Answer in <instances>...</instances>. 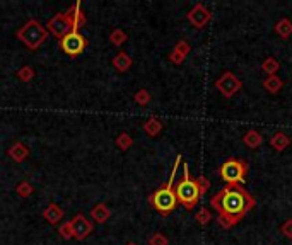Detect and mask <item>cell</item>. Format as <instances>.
<instances>
[{"mask_svg":"<svg viewBox=\"0 0 292 245\" xmlns=\"http://www.w3.org/2000/svg\"><path fill=\"white\" fill-rule=\"evenodd\" d=\"M248 168L250 167H248L246 160L229 159L222 163L219 174H221V179L227 184V186H241L246 179Z\"/></svg>","mask_w":292,"mask_h":245,"instance_id":"cell-4","label":"cell"},{"mask_svg":"<svg viewBox=\"0 0 292 245\" xmlns=\"http://www.w3.org/2000/svg\"><path fill=\"white\" fill-rule=\"evenodd\" d=\"M210 204L219 213V223L224 228H231L253 210L255 198L243 186H226L215 196H212Z\"/></svg>","mask_w":292,"mask_h":245,"instance_id":"cell-1","label":"cell"},{"mask_svg":"<svg viewBox=\"0 0 292 245\" xmlns=\"http://www.w3.org/2000/svg\"><path fill=\"white\" fill-rule=\"evenodd\" d=\"M275 33L281 36L282 39H289L292 34V22L289 19H281V21L275 24Z\"/></svg>","mask_w":292,"mask_h":245,"instance_id":"cell-14","label":"cell"},{"mask_svg":"<svg viewBox=\"0 0 292 245\" xmlns=\"http://www.w3.org/2000/svg\"><path fill=\"white\" fill-rule=\"evenodd\" d=\"M144 130H146V133L147 135H150V136H155L159 133V131L162 130V123L159 121V119H155V118H152L149 119L146 124H144Z\"/></svg>","mask_w":292,"mask_h":245,"instance_id":"cell-16","label":"cell"},{"mask_svg":"<svg viewBox=\"0 0 292 245\" xmlns=\"http://www.w3.org/2000/svg\"><path fill=\"white\" fill-rule=\"evenodd\" d=\"M72 26H74V9L69 10L67 14L55 15V17L50 19V22H48V27H50L51 33L62 39L72 31Z\"/></svg>","mask_w":292,"mask_h":245,"instance_id":"cell-7","label":"cell"},{"mask_svg":"<svg viewBox=\"0 0 292 245\" xmlns=\"http://www.w3.org/2000/svg\"><path fill=\"white\" fill-rule=\"evenodd\" d=\"M181 162H183L181 155H178L174 160L173 170H171V175H169V179H167L166 186L159 187V189L150 196L152 206H154L159 213H162V215H169V213L174 211L176 206H178V198H176V189H174V179H176L178 167Z\"/></svg>","mask_w":292,"mask_h":245,"instance_id":"cell-2","label":"cell"},{"mask_svg":"<svg viewBox=\"0 0 292 245\" xmlns=\"http://www.w3.org/2000/svg\"><path fill=\"white\" fill-rule=\"evenodd\" d=\"M243 83L233 72H224V74L215 80V89H217L226 99H231L233 95L241 90Z\"/></svg>","mask_w":292,"mask_h":245,"instance_id":"cell-6","label":"cell"},{"mask_svg":"<svg viewBox=\"0 0 292 245\" xmlns=\"http://www.w3.org/2000/svg\"><path fill=\"white\" fill-rule=\"evenodd\" d=\"M132 145V140H130V136L129 135H120V138H118V147L120 148H123V150H127Z\"/></svg>","mask_w":292,"mask_h":245,"instance_id":"cell-27","label":"cell"},{"mask_svg":"<svg viewBox=\"0 0 292 245\" xmlns=\"http://www.w3.org/2000/svg\"><path fill=\"white\" fill-rule=\"evenodd\" d=\"M93 218L96 220L98 223H103L106 222L108 218H110V211H108V208L105 204H98V206L93 210Z\"/></svg>","mask_w":292,"mask_h":245,"instance_id":"cell-18","label":"cell"},{"mask_svg":"<svg viewBox=\"0 0 292 245\" xmlns=\"http://www.w3.org/2000/svg\"><path fill=\"white\" fill-rule=\"evenodd\" d=\"M19 38L22 39V43L26 46L36 50V48L46 39V31H45V27H41L36 21H29L21 31H19Z\"/></svg>","mask_w":292,"mask_h":245,"instance_id":"cell-5","label":"cell"},{"mask_svg":"<svg viewBox=\"0 0 292 245\" xmlns=\"http://www.w3.org/2000/svg\"><path fill=\"white\" fill-rule=\"evenodd\" d=\"M282 87H284V80L281 77H277V75H270V77H265V80H263V89L272 95L279 94L282 90Z\"/></svg>","mask_w":292,"mask_h":245,"instance_id":"cell-11","label":"cell"},{"mask_svg":"<svg viewBox=\"0 0 292 245\" xmlns=\"http://www.w3.org/2000/svg\"><path fill=\"white\" fill-rule=\"evenodd\" d=\"M10 155L14 157L15 160H22L24 157L27 155V150H26V148H24V147L21 145V143H17V145H15V147H14V148H12V150H10Z\"/></svg>","mask_w":292,"mask_h":245,"instance_id":"cell-21","label":"cell"},{"mask_svg":"<svg viewBox=\"0 0 292 245\" xmlns=\"http://www.w3.org/2000/svg\"><path fill=\"white\" fill-rule=\"evenodd\" d=\"M212 19V12L207 9L203 3H197L190 12H188V21L191 22V26H195L197 29H203Z\"/></svg>","mask_w":292,"mask_h":245,"instance_id":"cell-9","label":"cell"},{"mask_svg":"<svg viewBox=\"0 0 292 245\" xmlns=\"http://www.w3.org/2000/svg\"><path fill=\"white\" fill-rule=\"evenodd\" d=\"M70 228H72V235L77 237V239H84L91 232V223L82 215H77L70 222Z\"/></svg>","mask_w":292,"mask_h":245,"instance_id":"cell-10","label":"cell"},{"mask_svg":"<svg viewBox=\"0 0 292 245\" xmlns=\"http://www.w3.org/2000/svg\"><path fill=\"white\" fill-rule=\"evenodd\" d=\"M243 143H245L248 148H258L263 143V136L257 130H248L245 136H243Z\"/></svg>","mask_w":292,"mask_h":245,"instance_id":"cell-13","label":"cell"},{"mask_svg":"<svg viewBox=\"0 0 292 245\" xmlns=\"http://www.w3.org/2000/svg\"><path fill=\"white\" fill-rule=\"evenodd\" d=\"M289 145H291V136H287L286 133H282V131H277V133L270 138V147L274 148L275 152H284Z\"/></svg>","mask_w":292,"mask_h":245,"instance_id":"cell-12","label":"cell"},{"mask_svg":"<svg viewBox=\"0 0 292 245\" xmlns=\"http://www.w3.org/2000/svg\"><path fill=\"white\" fill-rule=\"evenodd\" d=\"M185 58H186V56L179 55L178 51H174V50H173V53L169 55V60H171L173 63H183V62H185Z\"/></svg>","mask_w":292,"mask_h":245,"instance_id":"cell-29","label":"cell"},{"mask_svg":"<svg viewBox=\"0 0 292 245\" xmlns=\"http://www.w3.org/2000/svg\"><path fill=\"white\" fill-rule=\"evenodd\" d=\"M149 245H167V237L164 234H154L149 239Z\"/></svg>","mask_w":292,"mask_h":245,"instance_id":"cell-22","label":"cell"},{"mask_svg":"<svg viewBox=\"0 0 292 245\" xmlns=\"http://www.w3.org/2000/svg\"><path fill=\"white\" fill-rule=\"evenodd\" d=\"M60 234H62V237H65V239H69V237H72V228H70V223L62 225V228H60Z\"/></svg>","mask_w":292,"mask_h":245,"instance_id":"cell-30","label":"cell"},{"mask_svg":"<svg viewBox=\"0 0 292 245\" xmlns=\"http://www.w3.org/2000/svg\"><path fill=\"white\" fill-rule=\"evenodd\" d=\"M281 232L284 237H287V239H292V218L286 220L282 225H281Z\"/></svg>","mask_w":292,"mask_h":245,"instance_id":"cell-24","label":"cell"},{"mask_svg":"<svg viewBox=\"0 0 292 245\" xmlns=\"http://www.w3.org/2000/svg\"><path fill=\"white\" fill-rule=\"evenodd\" d=\"M21 77H22L24 80H29L31 77H33V72H31L29 68L26 67V68H24V70L21 72Z\"/></svg>","mask_w":292,"mask_h":245,"instance_id":"cell-31","label":"cell"},{"mask_svg":"<svg viewBox=\"0 0 292 245\" xmlns=\"http://www.w3.org/2000/svg\"><path fill=\"white\" fill-rule=\"evenodd\" d=\"M129 245H135V244H129Z\"/></svg>","mask_w":292,"mask_h":245,"instance_id":"cell-33","label":"cell"},{"mask_svg":"<svg viewBox=\"0 0 292 245\" xmlns=\"http://www.w3.org/2000/svg\"><path fill=\"white\" fill-rule=\"evenodd\" d=\"M197 180V184H198V191H200V194H207V191L210 189V182L207 180L205 177H198V179H195Z\"/></svg>","mask_w":292,"mask_h":245,"instance_id":"cell-25","label":"cell"},{"mask_svg":"<svg viewBox=\"0 0 292 245\" xmlns=\"http://www.w3.org/2000/svg\"><path fill=\"white\" fill-rule=\"evenodd\" d=\"M113 63H115V67H117L120 72H125V70H129V68H130L132 60L129 58V55L118 53V55H117V58L113 60Z\"/></svg>","mask_w":292,"mask_h":245,"instance_id":"cell-17","label":"cell"},{"mask_svg":"<svg viewBox=\"0 0 292 245\" xmlns=\"http://www.w3.org/2000/svg\"><path fill=\"white\" fill-rule=\"evenodd\" d=\"M84 46H86V39H84L77 31H70V33L62 39V50L70 56H77L79 53H82Z\"/></svg>","mask_w":292,"mask_h":245,"instance_id":"cell-8","label":"cell"},{"mask_svg":"<svg viewBox=\"0 0 292 245\" xmlns=\"http://www.w3.org/2000/svg\"><path fill=\"white\" fill-rule=\"evenodd\" d=\"M19 192H21L22 196L29 194V192H31V186H26V184H22V186L19 187Z\"/></svg>","mask_w":292,"mask_h":245,"instance_id":"cell-32","label":"cell"},{"mask_svg":"<svg viewBox=\"0 0 292 245\" xmlns=\"http://www.w3.org/2000/svg\"><path fill=\"white\" fill-rule=\"evenodd\" d=\"M176 198H178V203L183 204L186 210H193L198 204V201L202 199V194L198 191V184L190 175V167H188L186 162L183 163V179L176 186Z\"/></svg>","mask_w":292,"mask_h":245,"instance_id":"cell-3","label":"cell"},{"mask_svg":"<svg viewBox=\"0 0 292 245\" xmlns=\"http://www.w3.org/2000/svg\"><path fill=\"white\" fill-rule=\"evenodd\" d=\"M45 218H48L50 223H57L58 220L62 218V210H60L58 206H55V204H50L48 210L45 211Z\"/></svg>","mask_w":292,"mask_h":245,"instance_id":"cell-19","label":"cell"},{"mask_svg":"<svg viewBox=\"0 0 292 245\" xmlns=\"http://www.w3.org/2000/svg\"><path fill=\"white\" fill-rule=\"evenodd\" d=\"M195 218H197L198 225L205 227V225L212 220V213H210L209 208H200V211L197 213V216H195Z\"/></svg>","mask_w":292,"mask_h":245,"instance_id":"cell-20","label":"cell"},{"mask_svg":"<svg viewBox=\"0 0 292 245\" xmlns=\"http://www.w3.org/2000/svg\"><path fill=\"white\" fill-rule=\"evenodd\" d=\"M135 100H137V104H141V106H146V104H149V100H150V94L147 90H141L137 95H135Z\"/></svg>","mask_w":292,"mask_h":245,"instance_id":"cell-26","label":"cell"},{"mask_svg":"<svg viewBox=\"0 0 292 245\" xmlns=\"http://www.w3.org/2000/svg\"><path fill=\"white\" fill-rule=\"evenodd\" d=\"M190 45L185 41V39H181V41H178L176 43V46H174V51H178L179 55H183V56H186L188 53H190Z\"/></svg>","mask_w":292,"mask_h":245,"instance_id":"cell-23","label":"cell"},{"mask_svg":"<svg viewBox=\"0 0 292 245\" xmlns=\"http://www.w3.org/2000/svg\"><path fill=\"white\" fill-rule=\"evenodd\" d=\"M262 70L267 74V77H270V75H277V72L281 70V63H279L274 56H269V58L263 60Z\"/></svg>","mask_w":292,"mask_h":245,"instance_id":"cell-15","label":"cell"},{"mask_svg":"<svg viewBox=\"0 0 292 245\" xmlns=\"http://www.w3.org/2000/svg\"><path fill=\"white\" fill-rule=\"evenodd\" d=\"M125 33H122V31H115L113 34H111V39H113L115 45H122L123 41H125Z\"/></svg>","mask_w":292,"mask_h":245,"instance_id":"cell-28","label":"cell"}]
</instances>
